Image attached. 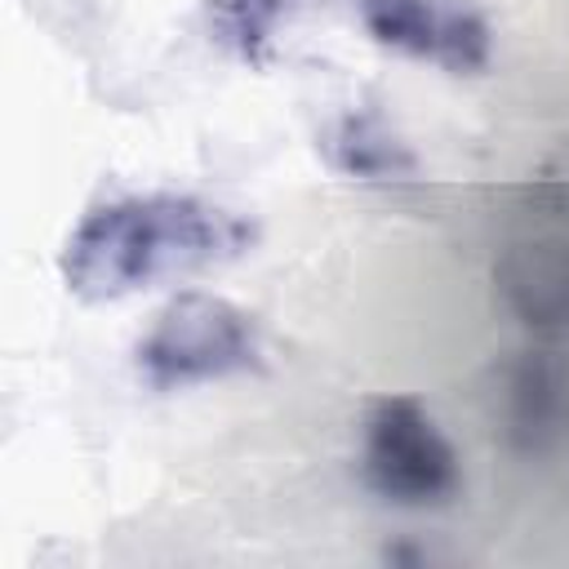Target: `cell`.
<instances>
[{
  "label": "cell",
  "instance_id": "1",
  "mask_svg": "<svg viewBox=\"0 0 569 569\" xmlns=\"http://www.w3.org/2000/svg\"><path fill=\"white\" fill-rule=\"evenodd\" d=\"M253 222L200 196H124L98 204L62 249V280L84 302H116L160 280L240 258Z\"/></svg>",
  "mask_w": 569,
  "mask_h": 569
},
{
  "label": "cell",
  "instance_id": "3",
  "mask_svg": "<svg viewBox=\"0 0 569 569\" xmlns=\"http://www.w3.org/2000/svg\"><path fill=\"white\" fill-rule=\"evenodd\" d=\"M360 471L365 485L396 507H445L462 489L449 436L413 396L373 400L360 436Z\"/></svg>",
  "mask_w": 569,
  "mask_h": 569
},
{
  "label": "cell",
  "instance_id": "5",
  "mask_svg": "<svg viewBox=\"0 0 569 569\" xmlns=\"http://www.w3.org/2000/svg\"><path fill=\"white\" fill-rule=\"evenodd\" d=\"M329 156L342 173L360 182H413L418 156L391 133V124L373 111H351L329 133Z\"/></svg>",
  "mask_w": 569,
  "mask_h": 569
},
{
  "label": "cell",
  "instance_id": "6",
  "mask_svg": "<svg viewBox=\"0 0 569 569\" xmlns=\"http://www.w3.org/2000/svg\"><path fill=\"white\" fill-rule=\"evenodd\" d=\"M204 18L209 31L244 62H267L280 18H284V0H204Z\"/></svg>",
  "mask_w": 569,
  "mask_h": 569
},
{
  "label": "cell",
  "instance_id": "2",
  "mask_svg": "<svg viewBox=\"0 0 569 569\" xmlns=\"http://www.w3.org/2000/svg\"><path fill=\"white\" fill-rule=\"evenodd\" d=\"M262 360V338L249 311L218 293H178L160 307L147 338L138 342V369L156 391H182L249 373Z\"/></svg>",
  "mask_w": 569,
  "mask_h": 569
},
{
  "label": "cell",
  "instance_id": "4",
  "mask_svg": "<svg viewBox=\"0 0 569 569\" xmlns=\"http://www.w3.org/2000/svg\"><path fill=\"white\" fill-rule=\"evenodd\" d=\"M360 18L378 44L436 62L453 76L489 62V27L476 9L449 0H360Z\"/></svg>",
  "mask_w": 569,
  "mask_h": 569
}]
</instances>
